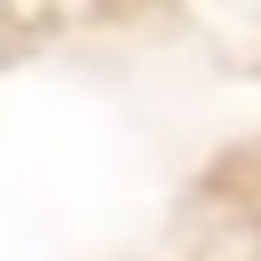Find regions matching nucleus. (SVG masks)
I'll return each instance as SVG.
<instances>
[]
</instances>
